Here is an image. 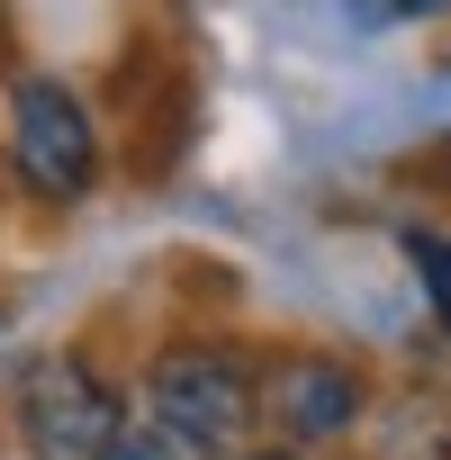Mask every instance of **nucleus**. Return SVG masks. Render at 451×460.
I'll use <instances>...</instances> for the list:
<instances>
[{"instance_id":"7ed1b4c3","label":"nucleus","mask_w":451,"mask_h":460,"mask_svg":"<svg viewBox=\"0 0 451 460\" xmlns=\"http://www.w3.org/2000/svg\"><path fill=\"white\" fill-rule=\"evenodd\" d=\"M10 163H19V181L37 199H82L100 181V127H91L82 91L28 73L10 91Z\"/></svg>"},{"instance_id":"f257e3e1","label":"nucleus","mask_w":451,"mask_h":460,"mask_svg":"<svg viewBox=\"0 0 451 460\" xmlns=\"http://www.w3.org/2000/svg\"><path fill=\"white\" fill-rule=\"evenodd\" d=\"M145 415L181 424L190 442H208L226 460V451L262 424V379H253L244 352H226V343H172L145 370Z\"/></svg>"},{"instance_id":"f03ea898","label":"nucleus","mask_w":451,"mask_h":460,"mask_svg":"<svg viewBox=\"0 0 451 460\" xmlns=\"http://www.w3.org/2000/svg\"><path fill=\"white\" fill-rule=\"evenodd\" d=\"M127 406L82 352H37L19 370V442L28 460H109Z\"/></svg>"},{"instance_id":"0eeeda50","label":"nucleus","mask_w":451,"mask_h":460,"mask_svg":"<svg viewBox=\"0 0 451 460\" xmlns=\"http://www.w3.org/2000/svg\"><path fill=\"white\" fill-rule=\"evenodd\" d=\"M406 262H415V280H424V307L451 325V235H424V226H415V235H406Z\"/></svg>"},{"instance_id":"423d86ee","label":"nucleus","mask_w":451,"mask_h":460,"mask_svg":"<svg viewBox=\"0 0 451 460\" xmlns=\"http://www.w3.org/2000/svg\"><path fill=\"white\" fill-rule=\"evenodd\" d=\"M109 460H217L208 442H190L181 424H163V415H127L118 424V442H109Z\"/></svg>"},{"instance_id":"6e6552de","label":"nucleus","mask_w":451,"mask_h":460,"mask_svg":"<svg viewBox=\"0 0 451 460\" xmlns=\"http://www.w3.org/2000/svg\"><path fill=\"white\" fill-rule=\"evenodd\" d=\"M451 0H343L352 28H406V19H442Z\"/></svg>"},{"instance_id":"1a4fd4ad","label":"nucleus","mask_w":451,"mask_h":460,"mask_svg":"<svg viewBox=\"0 0 451 460\" xmlns=\"http://www.w3.org/2000/svg\"><path fill=\"white\" fill-rule=\"evenodd\" d=\"M244 460H298V442H289V451H244Z\"/></svg>"},{"instance_id":"39448f33","label":"nucleus","mask_w":451,"mask_h":460,"mask_svg":"<svg viewBox=\"0 0 451 460\" xmlns=\"http://www.w3.org/2000/svg\"><path fill=\"white\" fill-rule=\"evenodd\" d=\"M379 460H451V406L433 397H406L379 433Z\"/></svg>"},{"instance_id":"20e7f679","label":"nucleus","mask_w":451,"mask_h":460,"mask_svg":"<svg viewBox=\"0 0 451 460\" xmlns=\"http://www.w3.org/2000/svg\"><path fill=\"white\" fill-rule=\"evenodd\" d=\"M361 406H370V388L334 352H289L262 370V424H280L289 442H334L361 424Z\"/></svg>"}]
</instances>
